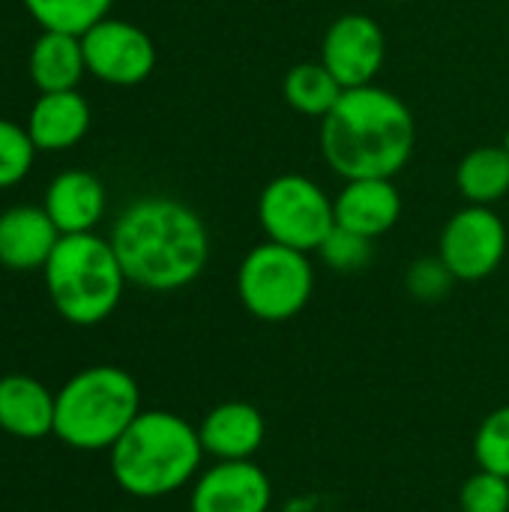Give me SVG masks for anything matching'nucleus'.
<instances>
[{"mask_svg": "<svg viewBox=\"0 0 509 512\" xmlns=\"http://www.w3.org/2000/svg\"><path fill=\"white\" fill-rule=\"evenodd\" d=\"M504 147L509 150V126H507V135H504Z\"/></svg>", "mask_w": 509, "mask_h": 512, "instance_id": "obj_27", "label": "nucleus"}, {"mask_svg": "<svg viewBox=\"0 0 509 512\" xmlns=\"http://www.w3.org/2000/svg\"><path fill=\"white\" fill-rule=\"evenodd\" d=\"M27 69H30V81L39 87V93L75 90L87 72L81 36L42 30L30 48Z\"/></svg>", "mask_w": 509, "mask_h": 512, "instance_id": "obj_18", "label": "nucleus"}, {"mask_svg": "<svg viewBox=\"0 0 509 512\" xmlns=\"http://www.w3.org/2000/svg\"><path fill=\"white\" fill-rule=\"evenodd\" d=\"M477 468L501 474L509 480V405L492 411L474 435Z\"/></svg>", "mask_w": 509, "mask_h": 512, "instance_id": "obj_22", "label": "nucleus"}, {"mask_svg": "<svg viewBox=\"0 0 509 512\" xmlns=\"http://www.w3.org/2000/svg\"><path fill=\"white\" fill-rule=\"evenodd\" d=\"M87 72L111 87H135L156 69V45L147 30L123 18H102L81 36Z\"/></svg>", "mask_w": 509, "mask_h": 512, "instance_id": "obj_9", "label": "nucleus"}, {"mask_svg": "<svg viewBox=\"0 0 509 512\" xmlns=\"http://www.w3.org/2000/svg\"><path fill=\"white\" fill-rule=\"evenodd\" d=\"M111 246L126 282L168 294L189 288L210 261V231L183 201L150 195L132 201L111 228Z\"/></svg>", "mask_w": 509, "mask_h": 512, "instance_id": "obj_1", "label": "nucleus"}, {"mask_svg": "<svg viewBox=\"0 0 509 512\" xmlns=\"http://www.w3.org/2000/svg\"><path fill=\"white\" fill-rule=\"evenodd\" d=\"M387 3H399V0H387Z\"/></svg>", "mask_w": 509, "mask_h": 512, "instance_id": "obj_28", "label": "nucleus"}, {"mask_svg": "<svg viewBox=\"0 0 509 512\" xmlns=\"http://www.w3.org/2000/svg\"><path fill=\"white\" fill-rule=\"evenodd\" d=\"M138 414V381L120 366L81 369L54 393V435L81 453L111 450Z\"/></svg>", "mask_w": 509, "mask_h": 512, "instance_id": "obj_4", "label": "nucleus"}, {"mask_svg": "<svg viewBox=\"0 0 509 512\" xmlns=\"http://www.w3.org/2000/svg\"><path fill=\"white\" fill-rule=\"evenodd\" d=\"M198 438L207 456L216 462H243L255 459V453L267 441V420L249 402H222L204 414L198 423Z\"/></svg>", "mask_w": 509, "mask_h": 512, "instance_id": "obj_13", "label": "nucleus"}, {"mask_svg": "<svg viewBox=\"0 0 509 512\" xmlns=\"http://www.w3.org/2000/svg\"><path fill=\"white\" fill-rule=\"evenodd\" d=\"M42 207L60 234H87L105 216V186L90 171H63L45 189Z\"/></svg>", "mask_w": 509, "mask_h": 512, "instance_id": "obj_16", "label": "nucleus"}, {"mask_svg": "<svg viewBox=\"0 0 509 512\" xmlns=\"http://www.w3.org/2000/svg\"><path fill=\"white\" fill-rule=\"evenodd\" d=\"M45 288L57 315L75 327H96L114 315L123 300L126 273L111 240L87 234H63L42 267Z\"/></svg>", "mask_w": 509, "mask_h": 512, "instance_id": "obj_5", "label": "nucleus"}, {"mask_svg": "<svg viewBox=\"0 0 509 512\" xmlns=\"http://www.w3.org/2000/svg\"><path fill=\"white\" fill-rule=\"evenodd\" d=\"M204 456L198 426L171 411H141L108 450L114 483L141 501L168 498L192 486Z\"/></svg>", "mask_w": 509, "mask_h": 512, "instance_id": "obj_3", "label": "nucleus"}, {"mask_svg": "<svg viewBox=\"0 0 509 512\" xmlns=\"http://www.w3.org/2000/svg\"><path fill=\"white\" fill-rule=\"evenodd\" d=\"M318 255L321 261L336 270V273H357L363 267L372 264V255H375V240L363 237V234H354L348 228H333L327 234V240L318 246Z\"/></svg>", "mask_w": 509, "mask_h": 512, "instance_id": "obj_23", "label": "nucleus"}, {"mask_svg": "<svg viewBox=\"0 0 509 512\" xmlns=\"http://www.w3.org/2000/svg\"><path fill=\"white\" fill-rule=\"evenodd\" d=\"M336 225L369 240L390 234L402 219V192L393 177H357L345 180L333 195Z\"/></svg>", "mask_w": 509, "mask_h": 512, "instance_id": "obj_12", "label": "nucleus"}, {"mask_svg": "<svg viewBox=\"0 0 509 512\" xmlns=\"http://www.w3.org/2000/svg\"><path fill=\"white\" fill-rule=\"evenodd\" d=\"M273 483L255 459L204 468L189 492V512H270Z\"/></svg>", "mask_w": 509, "mask_h": 512, "instance_id": "obj_11", "label": "nucleus"}, {"mask_svg": "<svg viewBox=\"0 0 509 512\" xmlns=\"http://www.w3.org/2000/svg\"><path fill=\"white\" fill-rule=\"evenodd\" d=\"M315 294V267L309 252L264 240L252 246L237 267V297L243 309L267 324L297 318Z\"/></svg>", "mask_w": 509, "mask_h": 512, "instance_id": "obj_6", "label": "nucleus"}, {"mask_svg": "<svg viewBox=\"0 0 509 512\" xmlns=\"http://www.w3.org/2000/svg\"><path fill=\"white\" fill-rule=\"evenodd\" d=\"M318 60L345 90L375 84L387 63V33L372 15L345 12L330 21Z\"/></svg>", "mask_w": 509, "mask_h": 512, "instance_id": "obj_10", "label": "nucleus"}, {"mask_svg": "<svg viewBox=\"0 0 509 512\" xmlns=\"http://www.w3.org/2000/svg\"><path fill=\"white\" fill-rule=\"evenodd\" d=\"M456 189L468 204L495 207L509 195V150L504 144H480L468 150L456 168Z\"/></svg>", "mask_w": 509, "mask_h": 512, "instance_id": "obj_19", "label": "nucleus"}, {"mask_svg": "<svg viewBox=\"0 0 509 512\" xmlns=\"http://www.w3.org/2000/svg\"><path fill=\"white\" fill-rule=\"evenodd\" d=\"M27 135L36 150L57 153L75 147L90 129V105L78 90L39 93L27 114Z\"/></svg>", "mask_w": 509, "mask_h": 512, "instance_id": "obj_15", "label": "nucleus"}, {"mask_svg": "<svg viewBox=\"0 0 509 512\" xmlns=\"http://www.w3.org/2000/svg\"><path fill=\"white\" fill-rule=\"evenodd\" d=\"M258 225L273 243L318 252L336 228L333 195L306 174H279L258 195Z\"/></svg>", "mask_w": 509, "mask_h": 512, "instance_id": "obj_7", "label": "nucleus"}, {"mask_svg": "<svg viewBox=\"0 0 509 512\" xmlns=\"http://www.w3.org/2000/svg\"><path fill=\"white\" fill-rule=\"evenodd\" d=\"M60 231L45 207L18 204L0 213V264L15 273L42 270L60 243Z\"/></svg>", "mask_w": 509, "mask_h": 512, "instance_id": "obj_14", "label": "nucleus"}, {"mask_svg": "<svg viewBox=\"0 0 509 512\" xmlns=\"http://www.w3.org/2000/svg\"><path fill=\"white\" fill-rule=\"evenodd\" d=\"M24 6L42 30L84 36L111 15L114 0H24Z\"/></svg>", "mask_w": 509, "mask_h": 512, "instance_id": "obj_21", "label": "nucleus"}, {"mask_svg": "<svg viewBox=\"0 0 509 512\" xmlns=\"http://www.w3.org/2000/svg\"><path fill=\"white\" fill-rule=\"evenodd\" d=\"M453 285H456V276L441 261V255L417 258L408 267V273H405V288L420 303H438V300H444L453 291Z\"/></svg>", "mask_w": 509, "mask_h": 512, "instance_id": "obj_26", "label": "nucleus"}, {"mask_svg": "<svg viewBox=\"0 0 509 512\" xmlns=\"http://www.w3.org/2000/svg\"><path fill=\"white\" fill-rule=\"evenodd\" d=\"M321 156L342 180L399 177L417 147L411 105L381 84L351 87L321 120Z\"/></svg>", "mask_w": 509, "mask_h": 512, "instance_id": "obj_2", "label": "nucleus"}, {"mask_svg": "<svg viewBox=\"0 0 509 512\" xmlns=\"http://www.w3.org/2000/svg\"><path fill=\"white\" fill-rule=\"evenodd\" d=\"M462 512H509V480L477 468L459 489Z\"/></svg>", "mask_w": 509, "mask_h": 512, "instance_id": "obj_25", "label": "nucleus"}, {"mask_svg": "<svg viewBox=\"0 0 509 512\" xmlns=\"http://www.w3.org/2000/svg\"><path fill=\"white\" fill-rule=\"evenodd\" d=\"M36 147L24 126H15L12 120L0 117V189H9L27 177L36 159Z\"/></svg>", "mask_w": 509, "mask_h": 512, "instance_id": "obj_24", "label": "nucleus"}, {"mask_svg": "<svg viewBox=\"0 0 509 512\" xmlns=\"http://www.w3.org/2000/svg\"><path fill=\"white\" fill-rule=\"evenodd\" d=\"M0 429L21 441L54 435V393L30 375H3Z\"/></svg>", "mask_w": 509, "mask_h": 512, "instance_id": "obj_17", "label": "nucleus"}, {"mask_svg": "<svg viewBox=\"0 0 509 512\" xmlns=\"http://www.w3.org/2000/svg\"><path fill=\"white\" fill-rule=\"evenodd\" d=\"M342 93L345 87L321 60H303L291 66L282 78V99L303 117L324 120L336 108Z\"/></svg>", "mask_w": 509, "mask_h": 512, "instance_id": "obj_20", "label": "nucleus"}, {"mask_svg": "<svg viewBox=\"0 0 509 512\" xmlns=\"http://www.w3.org/2000/svg\"><path fill=\"white\" fill-rule=\"evenodd\" d=\"M509 246L507 222L495 207L465 204L456 210L438 237V255L456 282H483L504 264Z\"/></svg>", "mask_w": 509, "mask_h": 512, "instance_id": "obj_8", "label": "nucleus"}]
</instances>
